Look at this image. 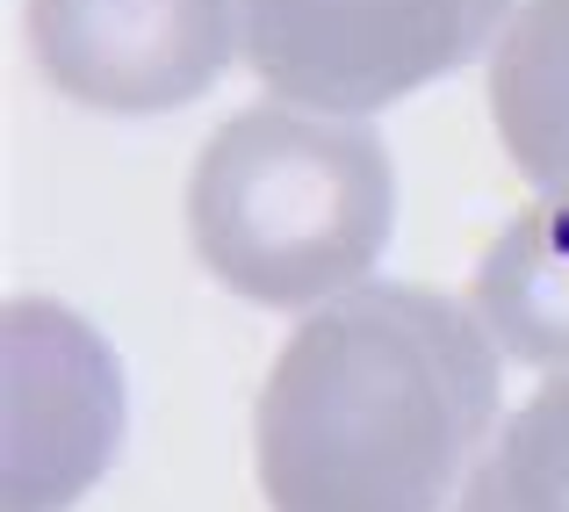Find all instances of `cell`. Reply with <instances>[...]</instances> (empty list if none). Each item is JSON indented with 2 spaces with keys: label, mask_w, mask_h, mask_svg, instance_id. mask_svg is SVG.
I'll return each mask as SVG.
<instances>
[{
  "label": "cell",
  "mask_w": 569,
  "mask_h": 512,
  "mask_svg": "<svg viewBox=\"0 0 569 512\" xmlns=\"http://www.w3.org/2000/svg\"><path fill=\"white\" fill-rule=\"evenodd\" d=\"M498 390V346L440 289L376 282L310 311L252 412L267 512H440Z\"/></svg>",
  "instance_id": "1"
},
{
  "label": "cell",
  "mask_w": 569,
  "mask_h": 512,
  "mask_svg": "<svg viewBox=\"0 0 569 512\" xmlns=\"http://www.w3.org/2000/svg\"><path fill=\"white\" fill-rule=\"evenodd\" d=\"M490 116L512 167L548 195H569V0H527L498 37Z\"/></svg>",
  "instance_id": "7"
},
{
  "label": "cell",
  "mask_w": 569,
  "mask_h": 512,
  "mask_svg": "<svg viewBox=\"0 0 569 512\" xmlns=\"http://www.w3.org/2000/svg\"><path fill=\"white\" fill-rule=\"evenodd\" d=\"M476 318L505 354L533 368H569V195L519 209L476 260Z\"/></svg>",
  "instance_id": "6"
},
{
  "label": "cell",
  "mask_w": 569,
  "mask_h": 512,
  "mask_svg": "<svg viewBox=\"0 0 569 512\" xmlns=\"http://www.w3.org/2000/svg\"><path fill=\"white\" fill-rule=\"evenodd\" d=\"M455 512H569V375H548L498 426Z\"/></svg>",
  "instance_id": "8"
},
{
  "label": "cell",
  "mask_w": 569,
  "mask_h": 512,
  "mask_svg": "<svg viewBox=\"0 0 569 512\" xmlns=\"http://www.w3.org/2000/svg\"><path fill=\"white\" fill-rule=\"evenodd\" d=\"M231 0H29L43 80L101 116H167L231 66Z\"/></svg>",
  "instance_id": "5"
},
{
  "label": "cell",
  "mask_w": 569,
  "mask_h": 512,
  "mask_svg": "<svg viewBox=\"0 0 569 512\" xmlns=\"http://www.w3.org/2000/svg\"><path fill=\"white\" fill-rule=\"evenodd\" d=\"M397 224L389 145L361 124L246 109L194 152L188 238L231 296L310 311L361 282Z\"/></svg>",
  "instance_id": "2"
},
{
  "label": "cell",
  "mask_w": 569,
  "mask_h": 512,
  "mask_svg": "<svg viewBox=\"0 0 569 512\" xmlns=\"http://www.w3.org/2000/svg\"><path fill=\"white\" fill-rule=\"evenodd\" d=\"M123 447V368L66 304H8V512H66Z\"/></svg>",
  "instance_id": "4"
},
{
  "label": "cell",
  "mask_w": 569,
  "mask_h": 512,
  "mask_svg": "<svg viewBox=\"0 0 569 512\" xmlns=\"http://www.w3.org/2000/svg\"><path fill=\"white\" fill-rule=\"evenodd\" d=\"M238 29L267 95L325 116H376L461 72L512 29V0H238Z\"/></svg>",
  "instance_id": "3"
}]
</instances>
